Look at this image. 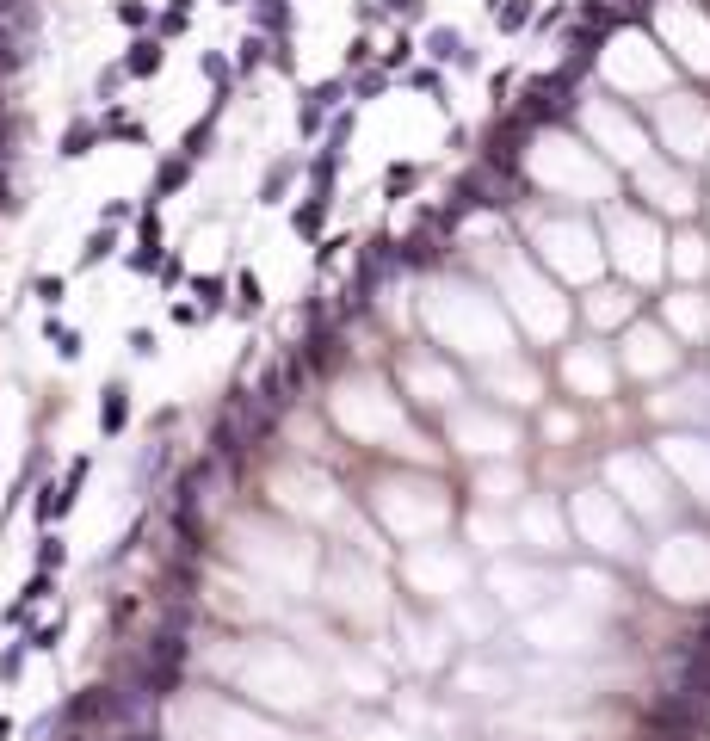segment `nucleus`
<instances>
[{"mask_svg":"<svg viewBox=\"0 0 710 741\" xmlns=\"http://www.w3.org/2000/svg\"><path fill=\"white\" fill-rule=\"evenodd\" d=\"M210 667L235 686V692H254L272 711H315L322 704V680L315 667L284 649L272 637H247V643H229V649H210Z\"/></svg>","mask_w":710,"mask_h":741,"instance_id":"nucleus-1","label":"nucleus"},{"mask_svg":"<svg viewBox=\"0 0 710 741\" xmlns=\"http://www.w3.org/2000/svg\"><path fill=\"white\" fill-rule=\"evenodd\" d=\"M167 735L173 741H303L284 723L247 711V704L210 698V692H180L167 704Z\"/></svg>","mask_w":710,"mask_h":741,"instance_id":"nucleus-2","label":"nucleus"},{"mask_svg":"<svg viewBox=\"0 0 710 741\" xmlns=\"http://www.w3.org/2000/svg\"><path fill=\"white\" fill-rule=\"evenodd\" d=\"M229 538H235L229 550H235L260 581L291 587V593H303V587L315 581V544H309L303 532H284V525H272V519H241Z\"/></svg>","mask_w":710,"mask_h":741,"instance_id":"nucleus-3","label":"nucleus"},{"mask_svg":"<svg viewBox=\"0 0 710 741\" xmlns=\"http://www.w3.org/2000/svg\"><path fill=\"white\" fill-rule=\"evenodd\" d=\"M334 420L352 433V439H365V445H389V451H426L408 427H402V408L396 396L383 390V383L359 377V383H346V390L334 396Z\"/></svg>","mask_w":710,"mask_h":741,"instance_id":"nucleus-4","label":"nucleus"},{"mask_svg":"<svg viewBox=\"0 0 710 741\" xmlns=\"http://www.w3.org/2000/svg\"><path fill=\"white\" fill-rule=\"evenodd\" d=\"M426 315H433V328L451 346H464V352H501L507 346V328H501V315H494V303H482L470 285L439 291L433 303H426Z\"/></svg>","mask_w":710,"mask_h":741,"instance_id":"nucleus-5","label":"nucleus"},{"mask_svg":"<svg viewBox=\"0 0 710 741\" xmlns=\"http://www.w3.org/2000/svg\"><path fill=\"white\" fill-rule=\"evenodd\" d=\"M531 173L562 198H606L612 192V173L599 167L581 143H568V136H544L538 155H531Z\"/></svg>","mask_w":710,"mask_h":741,"instance_id":"nucleus-6","label":"nucleus"},{"mask_svg":"<svg viewBox=\"0 0 710 741\" xmlns=\"http://www.w3.org/2000/svg\"><path fill=\"white\" fill-rule=\"evenodd\" d=\"M377 519L396 538H426L445 525V494L433 482H383L377 488Z\"/></svg>","mask_w":710,"mask_h":741,"instance_id":"nucleus-7","label":"nucleus"},{"mask_svg":"<svg viewBox=\"0 0 710 741\" xmlns=\"http://www.w3.org/2000/svg\"><path fill=\"white\" fill-rule=\"evenodd\" d=\"M507 303L525 315V328L531 334H562V322H568V309H562V297L544 285V278L538 272H531V266H519V260H507Z\"/></svg>","mask_w":710,"mask_h":741,"instance_id":"nucleus-8","label":"nucleus"},{"mask_svg":"<svg viewBox=\"0 0 710 741\" xmlns=\"http://www.w3.org/2000/svg\"><path fill=\"white\" fill-rule=\"evenodd\" d=\"M538 247H544V260L556 272H568V278H593L599 272V241H593L587 223H568V217L538 223Z\"/></svg>","mask_w":710,"mask_h":741,"instance_id":"nucleus-9","label":"nucleus"},{"mask_svg":"<svg viewBox=\"0 0 710 741\" xmlns=\"http://www.w3.org/2000/svg\"><path fill=\"white\" fill-rule=\"evenodd\" d=\"M272 494H278V507L297 513V519H334L340 513V494L322 470H284V476H272Z\"/></svg>","mask_w":710,"mask_h":741,"instance_id":"nucleus-10","label":"nucleus"},{"mask_svg":"<svg viewBox=\"0 0 710 741\" xmlns=\"http://www.w3.org/2000/svg\"><path fill=\"white\" fill-rule=\"evenodd\" d=\"M575 525H581V538H587L593 550H606V556H630V550H636V544H630L624 513H618L599 488H587L581 501H575Z\"/></svg>","mask_w":710,"mask_h":741,"instance_id":"nucleus-11","label":"nucleus"},{"mask_svg":"<svg viewBox=\"0 0 710 741\" xmlns=\"http://www.w3.org/2000/svg\"><path fill=\"white\" fill-rule=\"evenodd\" d=\"M328 599L340 612H352V618H377L383 612V575L371 569V562H340V569L328 575Z\"/></svg>","mask_w":710,"mask_h":741,"instance_id":"nucleus-12","label":"nucleus"},{"mask_svg":"<svg viewBox=\"0 0 710 741\" xmlns=\"http://www.w3.org/2000/svg\"><path fill=\"white\" fill-rule=\"evenodd\" d=\"M587 130L599 136V149H606L612 161H643L649 155V136L636 130L618 105H587Z\"/></svg>","mask_w":710,"mask_h":741,"instance_id":"nucleus-13","label":"nucleus"},{"mask_svg":"<svg viewBox=\"0 0 710 741\" xmlns=\"http://www.w3.org/2000/svg\"><path fill=\"white\" fill-rule=\"evenodd\" d=\"M661 136L680 155H698V143L710 136V112L692 99V93H667V105H661Z\"/></svg>","mask_w":710,"mask_h":741,"instance_id":"nucleus-14","label":"nucleus"},{"mask_svg":"<svg viewBox=\"0 0 710 741\" xmlns=\"http://www.w3.org/2000/svg\"><path fill=\"white\" fill-rule=\"evenodd\" d=\"M612 241H618V260L636 272V278H649L661 266L655 254V223H643L636 210H612Z\"/></svg>","mask_w":710,"mask_h":741,"instance_id":"nucleus-15","label":"nucleus"},{"mask_svg":"<svg viewBox=\"0 0 710 741\" xmlns=\"http://www.w3.org/2000/svg\"><path fill=\"white\" fill-rule=\"evenodd\" d=\"M606 75L618 81V87H655L661 81V62H655V50H649V38H618L612 44V56H606Z\"/></svg>","mask_w":710,"mask_h":741,"instance_id":"nucleus-16","label":"nucleus"},{"mask_svg":"<svg viewBox=\"0 0 710 741\" xmlns=\"http://www.w3.org/2000/svg\"><path fill=\"white\" fill-rule=\"evenodd\" d=\"M408 581L420 593H457V587H464V556H451V550H414L408 556Z\"/></svg>","mask_w":710,"mask_h":741,"instance_id":"nucleus-17","label":"nucleus"},{"mask_svg":"<svg viewBox=\"0 0 710 741\" xmlns=\"http://www.w3.org/2000/svg\"><path fill=\"white\" fill-rule=\"evenodd\" d=\"M612 482L630 488V501L643 513H667V488H661V476L643 464V457H612Z\"/></svg>","mask_w":710,"mask_h":741,"instance_id":"nucleus-18","label":"nucleus"},{"mask_svg":"<svg viewBox=\"0 0 710 741\" xmlns=\"http://www.w3.org/2000/svg\"><path fill=\"white\" fill-rule=\"evenodd\" d=\"M661 25H667V38H673V44H686L680 56H686L692 68H710V25H704V19H692L680 0H673V7L661 13Z\"/></svg>","mask_w":710,"mask_h":741,"instance_id":"nucleus-19","label":"nucleus"},{"mask_svg":"<svg viewBox=\"0 0 710 741\" xmlns=\"http://www.w3.org/2000/svg\"><path fill=\"white\" fill-rule=\"evenodd\" d=\"M451 433H457V445H464V451H513V427H507V420H494V414H457Z\"/></svg>","mask_w":710,"mask_h":741,"instance_id":"nucleus-20","label":"nucleus"},{"mask_svg":"<svg viewBox=\"0 0 710 741\" xmlns=\"http://www.w3.org/2000/svg\"><path fill=\"white\" fill-rule=\"evenodd\" d=\"M636 186L649 192L655 210H692V186L680 180V173H667V167H643V173H636Z\"/></svg>","mask_w":710,"mask_h":741,"instance_id":"nucleus-21","label":"nucleus"},{"mask_svg":"<svg viewBox=\"0 0 710 741\" xmlns=\"http://www.w3.org/2000/svg\"><path fill=\"white\" fill-rule=\"evenodd\" d=\"M568 383H575L581 396H606L612 390V365L599 359L593 346H581V352H568Z\"/></svg>","mask_w":710,"mask_h":741,"instance_id":"nucleus-22","label":"nucleus"},{"mask_svg":"<svg viewBox=\"0 0 710 741\" xmlns=\"http://www.w3.org/2000/svg\"><path fill=\"white\" fill-rule=\"evenodd\" d=\"M624 365H630V371H643V377H649V371H667V365H673V346H667V334H655V328H636V334H630V352H624Z\"/></svg>","mask_w":710,"mask_h":741,"instance_id":"nucleus-23","label":"nucleus"},{"mask_svg":"<svg viewBox=\"0 0 710 741\" xmlns=\"http://www.w3.org/2000/svg\"><path fill=\"white\" fill-rule=\"evenodd\" d=\"M408 390L420 402H451L457 396V377L445 365H433V359H408Z\"/></svg>","mask_w":710,"mask_h":741,"instance_id":"nucleus-24","label":"nucleus"},{"mask_svg":"<svg viewBox=\"0 0 710 741\" xmlns=\"http://www.w3.org/2000/svg\"><path fill=\"white\" fill-rule=\"evenodd\" d=\"M494 593H501L507 606H531V599L550 593V575H538V569H494Z\"/></svg>","mask_w":710,"mask_h":741,"instance_id":"nucleus-25","label":"nucleus"},{"mask_svg":"<svg viewBox=\"0 0 710 741\" xmlns=\"http://www.w3.org/2000/svg\"><path fill=\"white\" fill-rule=\"evenodd\" d=\"M488 383H494V390H507V402H538V377H531L525 365H494Z\"/></svg>","mask_w":710,"mask_h":741,"instance_id":"nucleus-26","label":"nucleus"},{"mask_svg":"<svg viewBox=\"0 0 710 741\" xmlns=\"http://www.w3.org/2000/svg\"><path fill=\"white\" fill-rule=\"evenodd\" d=\"M667 322H680L686 334H704L710 328V303L692 297V291H680V297H667Z\"/></svg>","mask_w":710,"mask_h":741,"instance_id":"nucleus-27","label":"nucleus"},{"mask_svg":"<svg viewBox=\"0 0 710 741\" xmlns=\"http://www.w3.org/2000/svg\"><path fill=\"white\" fill-rule=\"evenodd\" d=\"M630 315V291H593L587 297V322L593 328H612V322H624Z\"/></svg>","mask_w":710,"mask_h":741,"instance_id":"nucleus-28","label":"nucleus"},{"mask_svg":"<svg viewBox=\"0 0 710 741\" xmlns=\"http://www.w3.org/2000/svg\"><path fill=\"white\" fill-rule=\"evenodd\" d=\"M525 538L538 544V550H556V544H562V519H556L550 507H531V513H525Z\"/></svg>","mask_w":710,"mask_h":741,"instance_id":"nucleus-29","label":"nucleus"},{"mask_svg":"<svg viewBox=\"0 0 710 741\" xmlns=\"http://www.w3.org/2000/svg\"><path fill=\"white\" fill-rule=\"evenodd\" d=\"M340 680H346L352 692H383V674H377L365 655H340Z\"/></svg>","mask_w":710,"mask_h":741,"instance_id":"nucleus-30","label":"nucleus"},{"mask_svg":"<svg viewBox=\"0 0 710 741\" xmlns=\"http://www.w3.org/2000/svg\"><path fill=\"white\" fill-rule=\"evenodd\" d=\"M704 260H710V254H704V235H680V241H673V266H680L686 278H698Z\"/></svg>","mask_w":710,"mask_h":741,"instance_id":"nucleus-31","label":"nucleus"},{"mask_svg":"<svg viewBox=\"0 0 710 741\" xmlns=\"http://www.w3.org/2000/svg\"><path fill=\"white\" fill-rule=\"evenodd\" d=\"M513 488H519V476H513V470H501V476H482V494H488V501H507Z\"/></svg>","mask_w":710,"mask_h":741,"instance_id":"nucleus-32","label":"nucleus"},{"mask_svg":"<svg viewBox=\"0 0 710 741\" xmlns=\"http://www.w3.org/2000/svg\"><path fill=\"white\" fill-rule=\"evenodd\" d=\"M457 50V31H433V56H451Z\"/></svg>","mask_w":710,"mask_h":741,"instance_id":"nucleus-33","label":"nucleus"},{"mask_svg":"<svg viewBox=\"0 0 710 741\" xmlns=\"http://www.w3.org/2000/svg\"><path fill=\"white\" fill-rule=\"evenodd\" d=\"M525 13H531V7H525V0H513V7H507V13H501V25H507V31H513V25H525Z\"/></svg>","mask_w":710,"mask_h":741,"instance_id":"nucleus-34","label":"nucleus"}]
</instances>
